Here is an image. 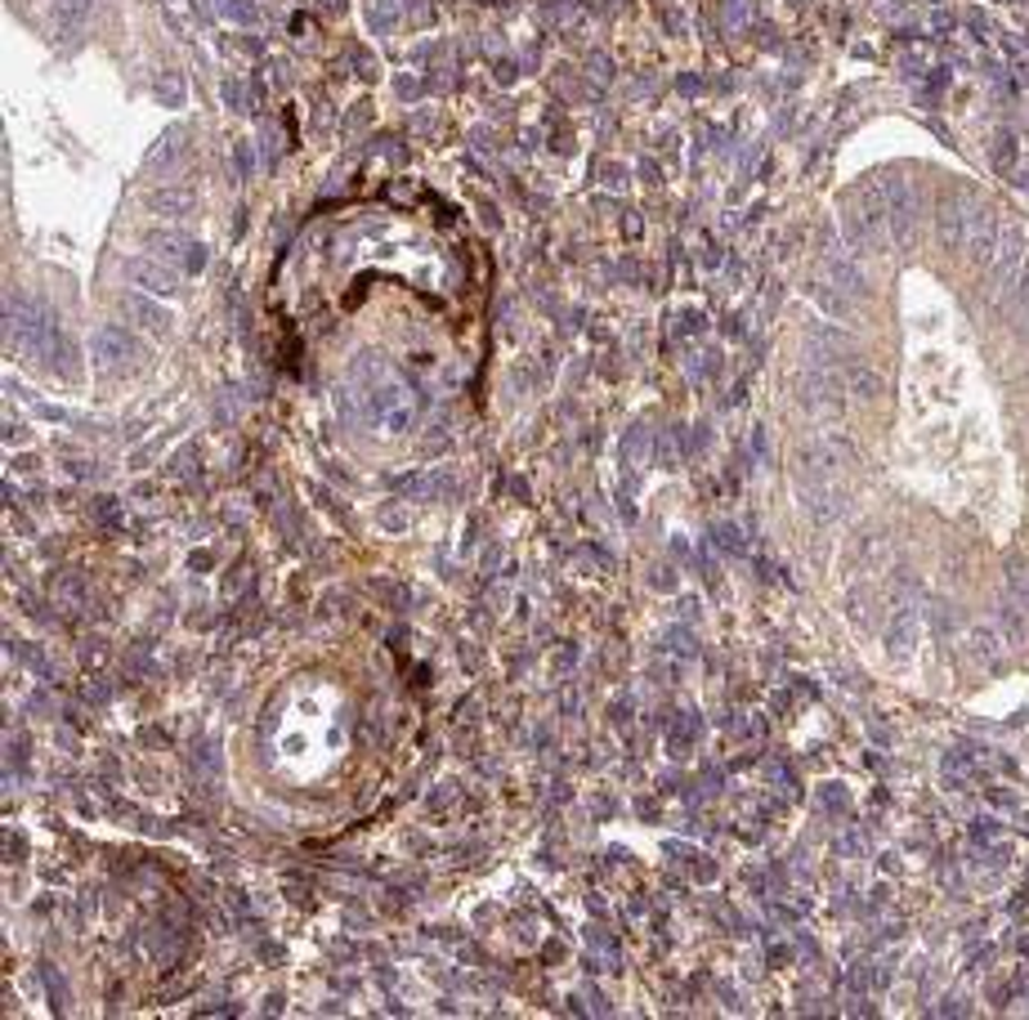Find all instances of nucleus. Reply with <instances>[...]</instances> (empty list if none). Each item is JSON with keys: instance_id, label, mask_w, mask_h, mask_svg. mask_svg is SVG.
Instances as JSON below:
<instances>
[{"instance_id": "nucleus-10", "label": "nucleus", "mask_w": 1029, "mask_h": 1020, "mask_svg": "<svg viewBox=\"0 0 1029 1020\" xmlns=\"http://www.w3.org/2000/svg\"><path fill=\"white\" fill-rule=\"evenodd\" d=\"M967 206L950 193L945 202H940V215H935V229H940V242H945V246H963V233H967Z\"/></svg>"}, {"instance_id": "nucleus-12", "label": "nucleus", "mask_w": 1029, "mask_h": 1020, "mask_svg": "<svg viewBox=\"0 0 1029 1020\" xmlns=\"http://www.w3.org/2000/svg\"><path fill=\"white\" fill-rule=\"evenodd\" d=\"M193 206H198V193H193V189H161V193H152V211L189 215Z\"/></svg>"}, {"instance_id": "nucleus-11", "label": "nucleus", "mask_w": 1029, "mask_h": 1020, "mask_svg": "<svg viewBox=\"0 0 1029 1020\" xmlns=\"http://www.w3.org/2000/svg\"><path fill=\"white\" fill-rule=\"evenodd\" d=\"M828 278L837 283V291H869V283H864V269L855 265V261H841V255H832L828 261Z\"/></svg>"}, {"instance_id": "nucleus-17", "label": "nucleus", "mask_w": 1029, "mask_h": 1020, "mask_svg": "<svg viewBox=\"0 0 1029 1020\" xmlns=\"http://www.w3.org/2000/svg\"><path fill=\"white\" fill-rule=\"evenodd\" d=\"M972 645H976V658H994V645H1003V636H994L989 627H980V631L972 636Z\"/></svg>"}, {"instance_id": "nucleus-15", "label": "nucleus", "mask_w": 1029, "mask_h": 1020, "mask_svg": "<svg viewBox=\"0 0 1029 1020\" xmlns=\"http://www.w3.org/2000/svg\"><path fill=\"white\" fill-rule=\"evenodd\" d=\"M860 399H878L882 394V376L873 368H850V381H846Z\"/></svg>"}, {"instance_id": "nucleus-9", "label": "nucleus", "mask_w": 1029, "mask_h": 1020, "mask_svg": "<svg viewBox=\"0 0 1029 1020\" xmlns=\"http://www.w3.org/2000/svg\"><path fill=\"white\" fill-rule=\"evenodd\" d=\"M802 497H806V510H810V520H819V524L837 520L841 510H846V501H841V488H828L824 479H819V488H815V484H806V488H802Z\"/></svg>"}, {"instance_id": "nucleus-18", "label": "nucleus", "mask_w": 1029, "mask_h": 1020, "mask_svg": "<svg viewBox=\"0 0 1029 1020\" xmlns=\"http://www.w3.org/2000/svg\"><path fill=\"white\" fill-rule=\"evenodd\" d=\"M251 166H255V157H251V144H237V170H242V176H251Z\"/></svg>"}, {"instance_id": "nucleus-14", "label": "nucleus", "mask_w": 1029, "mask_h": 1020, "mask_svg": "<svg viewBox=\"0 0 1029 1020\" xmlns=\"http://www.w3.org/2000/svg\"><path fill=\"white\" fill-rule=\"evenodd\" d=\"M810 305L824 309V314H832V318H850V305L837 296V287H819V283H815V287H810Z\"/></svg>"}, {"instance_id": "nucleus-13", "label": "nucleus", "mask_w": 1029, "mask_h": 1020, "mask_svg": "<svg viewBox=\"0 0 1029 1020\" xmlns=\"http://www.w3.org/2000/svg\"><path fill=\"white\" fill-rule=\"evenodd\" d=\"M91 10H95V0H59V28L76 32L85 19H91Z\"/></svg>"}, {"instance_id": "nucleus-1", "label": "nucleus", "mask_w": 1029, "mask_h": 1020, "mask_svg": "<svg viewBox=\"0 0 1029 1020\" xmlns=\"http://www.w3.org/2000/svg\"><path fill=\"white\" fill-rule=\"evenodd\" d=\"M372 412H376V421L385 425L390 435H407L412 425H416V416H421V399H416V390L407 381H385L372 394Z\"/></svg>"}, {"instance_id": "nucleus-7", "label": "nucleus", "mask_w": 1029, "mask_h": 1020, "mask_svg": "<svg viewBox=\"0 0 1029 1020\" xmlns=\"http://www.w3.org/2000/svg\"><path fill=\"white\" fill-rule=\"evenodd\" d=\"M126 278L130 283H139L144 291H152V296H176V274L170 269H161V265H152V261H126Z\"/></svg>"}, {"instance_id": "nucleus-4", "label": "nucleus", "mask_w": 1029, "mask_h": 1020, "mask_svg": "<svg viewBox=\"0 0 1029 1020\" xmlns=\"http://www.w3.org/2000/svg\"><path fill=\"white\" fill-rule=\"evenodd\" d=\"M998 237H1003V229H998V215L994 211H976L972 220H967V233H963V251L972 255L976 265H989L994 261V251H998Z\"/></svg>"}, {"instance_id": "nucleus-2", "label": "nucleus", "mask_w": 1029, "mask_h": 1020, "mask_svg": "<svg viewBox=\"0 0 1029 1020\" xmlns=\"http://www.w3.org/2000/svg\"><path fill=\"white\" fill-rule=\"evenodd\" d=\"M797 403L810 412V416H841L846 407V385L841 376H832L828 368H810L797 376Z\"/></svg>"}, {"instance_id": "nucleus-16", "label": "nucleus", "mask_w": 1029, "mask_h": 1020, "mask_svg": "<svg viewBox=\"0 0 1029 1020\" xmlns=\"http://www.w3.org/2000/svg\"><path fill=\"white\" fill-rule=\"evenodd\" d=\"M148 246H161L166 255H184L193 242H189V237H180V233H148Z\"/></svg>"}, {"instance_id": "nucleus-8", "label": "nucleus", "mask_w": 1029, "mask_h": 1020, "mask_svg": "<svg viewBox=\"0 0 1029 1020\" xmlns=\"http://www.w3.org/2000/svg\"><path fill=\"white\" fill-rule=\"evenodd\" d=\"M121 309L139 322V327H148L152 336H166L170 331V309H161V305H152L148 296H139V291H130V296H121Z\"/></svg>"}, {"instance_id": "nucleus-3", "label": "nucleus", "mask_w": 1029, "mask_h": 1020, "mask_svg": "<svg viewBox=\"0 0 1029 1020\" xmlns=\"http://www.w3.org/2000/svg\"><path fill=\"white\" fill-rule=\"evenodd\" d=\"M91 350H95V359H99L104 368H113V372H130V368L139 363V340H135L126 327H117V322H104V327L91 336Z\"/></svg>"}, {"instance_id": "nucleus-5", "label": "nucleus", "mask_w": 1029, "mask_h": 1020, "mask_svg": "<svg viewBox=\"0 0 1029 1020\" xmlns=\"http://www.w3.org/2000/svg\"><path fill=\"white\" fill-rule=\"evenodd\" d=\"M917 640H922V614L913 605H904L887 627V654L891 658H913Z\"/></svg>"}, {"instance_id": "nucleus-6", "label": "nucleus", "mask_w": 1029, "mask_h": 1020, "mask_svg": "<svg viewBox=\"0 0 1029 1020\" xmlns=\"http://www.w3.org/2000/svg\"><path fill=\"white\" fill-rule=\"evenodd\" d=\"M1020 261H1025V237H1020L1016 229H1007V233L998 237L994 261H989V283H994V287H1007V283L1016 278Z\"/></svg>"}]
</instances>
